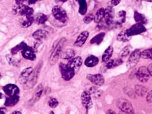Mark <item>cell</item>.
I'll use <instances>...</instances> for the list:
<instances>
[{"label": "cell", "instance_id": "1", "mask_svg": "<svg viewBox=\"0 0 152 114\" xmlns=\"http://www.w3.org/2000/svg\"><path fill=\"white\" fill-rule=\"evenodd\" d=\"M52 13L54 17L61 23H66L68 21V18L65 10L59 5H56L52 8Z\"/></svg>", "mask_w": 152, "mask_h": 114}, {"label": "cell", "instance_id": "2", "mask_svg": "<svg viewBox=\"0 0 152 114\" xmlns=\"http://www.w3.org/2000/svg\"><path fill=\"white\" fill-rule=\"evenodd\" d=\"M64 40H63V39H61V41H60V42L54 48L53 50L52 53H51V55L49 59V63L51 65H55L58 60L60 57H61V54H62V44L64 42Z\"/></svg>", "mask_w": 152, "mask_h": 114}, {"label": "cell", "instance_id": "3", "mask_svg": "<svg viewBox=\"0 0 152 114\" xmlns=\"http://www.w3.org/2000/svg\"><path fill=\"white\" fill-rule=\"evenodd\" d=\"M60 69L62 78L66 81H70L75 74V71L69 67L67 64L61 63L60 65Z\"/></svg>", "mask_w": 152, "mask_h": 114}, {"label": "cell", "instance_id": "4", "mask_svg": "<svg viewBox=\"0 0 152 114\" xmlns=\"http://www.w3.org/2000/svg\"><path fill=\"white\" fill-rule=\"evenodd\" d=\"M117 105L124 113L125 114H135L133 107L126 99H119L117 102Z\"/></svg>", "mask_w": 152, "mask_h": 114}, {"label": "cell", "instance_id": "5", "mask_svg": "<svg viewBox=\"0 0 152 114\" xmlns=\"http://www.w3.org/2000/svg\"><path fill=\"white\" fill-rule=\"evenodd\" d=\"M141 52L139 49L135 50L131 53L126 63L128 68H133L137 65L141 58Z\"/></svg>", "mask_w": 152, "mask_h": 114}, {"label": "cell", "instance_id": "6", "mask_svg": "<svg viewBox=\"0 0 152 114\" xmlns=\"http://www.w3.org/2000/svg\"><path fill=\"white\" fill-rule=\"evenodd\" d=\"M150 76L148 68L145 66H141L138 69L136 73L137 79L141 83L147 82L149 79Z\"/></svg>", "mask_w": 152, "mask_h": 114}, {"label": "cell", "instance_id": "7", "mask_svg": "<svg viewBox=\"0 0 152 114\" xmlns=\"http://www.w3.org/2000/svg\"><path fill=\"white\" fill-rule=\"evenodd\" d=\"M146 30V28L142 24L137 23L136 24H134L131 26L129 29L126 30V32L129 36L132 37L133 36H136L143 33Z\"/></svg>", "mask_w": 152, "mask_h": 114}, {"label": "cell", "instance_id": "8", "mask_svg": "<svg viewBox=\"0 0 152 114\" xmlns=\"http://www.w3.org/2000/svg\"><path fill=\"white\" fill-rule=\"evenodd\" d=\"M114 18V11L113 8L109 7L105 9V17L102 21H104V25L109 26L112 25Z\"/></svg>", "mask_w": 152, "mask_h": 114}, {"label": "cell", "instance_id": "9", "mask_svg": "<svg viewBox=\"0 0 152 114\" xmlns=\"http://www.w3.org/2000/svg\"><path fill=\"white\" fill-rule=\"evenodd\" d=\"M15 11L17 13L23 16L27 15H33V9L23 4H17V6L14 8Z\"/></svg>", "mask_w": 152, "mask_h": 114}, {"label": "cell", "instance_id": "10", "mask_svg": "<svg viewBox=\"0 0 152 114\" xmlns=\"http://www.w3.org/2000/svg\"><path fill=\"white\" fill-rule=\"evenodd\" d=\"M82 104L87 110L91 109L93 106L91 95L88 91H84L81 96Z\"/></svg>", "mask_w": 152, "mask_h": 114}, {"label": "cell", "instance_id": "11", "mask_svg": "<svg viewBox=\"0 0 152 114\" xmlns=\"http://www.w3.org/2000/svg\"><path fill=\"white\" fill-rule=\"evenodd\" d=\"M3 90L9 97L18 95L20 92L18 87L13 84H9L3 87Z\"/></svg>", "mask_w": 152, "mask_h": 114}, {"label": "cell", "instance_id": "12", "mask_svg": "<svg viewBox=\"0 0 152 114\" xmlns=\"http://www.w3.org/2000/svg\"><path fill=\"white\" fill-rule=\"evenodd\" d=\"M87 79L89 81H91V83L98 86H102L105 82V79L104 76L99 74H95V75L89 74L87 76Z\"/></svg>", "mask_w": 152, "mask_h": 114}, {"label": "cell", "instance_id": "13", "mask_svg": "<svg viewBox=\"0 0 152 114\" xmlns=\"http://www.w3.org/2000/svg\"><path fill=\"white\" fill-rule=\"evenodd\" d=\"M33 71H34L33 69L31 67L24 69L22 71V73H21L19 78L20 83L23 84H26V82L29 80V78L31 77V75L32 74Z\"/></svg>", "mask_w": 152, "mask_h": 114}, {"label": "cell", "instance_id": "14", "mask_svg": "<svg viewBox=\"0 0 152 114\" xmlns=\"http://www.w3.org/2000/svg\"><path fill=\"white\" fill-rule=\"evenodd\" d=\"M83 64V60L80 57H77L73 58L72 60L69 61L67 64L69 67L73 68L75 71L78 70L81 66Z\"/></svg>", "mask_w": 152, "mask_h": 114}, {"label": "cell", "instance_id": "15", "mask_svg": "<svg viewBox=\"0 0 152 114\" xmlns=\"http://www.w3.org/2000/svg\"><path fill=\"white\" fill-rule=\"evenodd\" d=\"M23 57L29 60H34L36 59V55L33 49L27 46L23 50Z\"/></svg>", "mask_w": 152, "mask_h": 114}, {"label": "cell", "instance_id": "16", "mask_svg": "<svg viewBox=\"0 0 152 114\" xmlns=\"http://www.w3.org/2000/svg\"><path fill=\"white\" fill-rule=\"evenodd\" d=\"M89 37V33L86 31L82 32L77 38L75 45L77 47H81L84 45L86 39Z\"/></svg>", "mask_w": 152, "mask_h": 114}, {"label": "cell", "instance_id": "17", "mask_svg": "<svg viewBox=\"0 0 152 114\" xmlns=\"http://www.w3.org/2000/svg\"><path fill=\"white\" fill-rule=\"evenodd\" d=\"M38 70L33 71L32 74L31 75V77L29 78V80L25 84V86L26 89H30L31 87H33L36 83L37 82V78H38Z\"/></svg>", "mask_w": 152, "mask_h": 114}, {"label": "cell", "instance_id": "18", "mask_svg": "<svg viewBox=\"0 0 152 114\" xmlns=\"http://www.w3.org/2000/svg\"><path fill=\"white\" fill-rule=\"evenodd\" d=\"M34 21L33 15H25L21 20L20 25L23 28H28Z\"/></svg>", "mask_w": 152, "mask_h": 114}, {"label": "cell", "instance_id": "19", "mask_svg": "<svg viewBox=\"0 0 152 114\" xmlns=\"http://www.w3.org/2000/svg\"><path fill=\"white\" fill-rule=\"evenodd\" d=\"M49 33L46 30L39 29L38 30L36 31L33 34V37L36 40L41 41L43 39H45L48 36Z\"/></svg>", "mask_w": 152, "mask_h": 114}, {"label": "cell", "instance_id": "20", "mask_svg": "<svg viewBox=\"0 0 152 114\" xmlns=\"http://www.w3.org/2000/svg\"><path fill=\"white\" fill-rule=\"evenodd\" d=\"M99 58L95 56L91 55L88 57L85 61V65L88 68L95 66L99 63Z\"/></svg>", "mask_w": 152, "mask_h": 114}, {"label": "cell", "instance_id": "21", "mask_svg": "<svg viewBox=\"0 0 152 114\" xmlns=\"http://www.w3.org/2000/svg\"><path fill=\"white\" fill-rule=\"evenodd\" d=\"M113 52V48L112 46H109L106 50L104 52V53L102 55V60L104 62H107V61H109V60L110 59L111 57L112 56Z\"/></svg>", "mask_w": 152, "mask_h": 114}, {"label": "cell", "instance_id": "22", "mask_svg": "<svg viewBox=\"0 0 152 114\" xmlns=\"http://www.w3.org/2000/svg\"><path fill=\"white\" fill-rule=\"evenodd\" d=\"M18 101H19L18 95L10 96V97H9L8 98L6 99L5 105L8 107L13 106L18 102Z\"/></svg>", "mask_w": 152, "mask_h": 114}, {"label": "cell", "instance_id": "23", "mask_svg": "<svg viewBox=\"0 0 152 114\" xmlns=\"http://www.w3.org/2000/svg\"><path fill=\"white\" fill-rule=\"evenodd\" d=\"M134 20L136 21V23H141L142 25L146 24L148 22V20L144 15L138 13L137 11L134 12Z\"/></svg>", "mask_w": 152, "mask_h": 114}, {"label": "cell", "instance_id": "24", "mask_svg": "<svg viewBox=\"0 0 152 114\" xmlns=\"http://www.w3.org/2000/svg\"><path fill=\"white\" fill-rule=\"evenodd\" d=\"M34 21L38 25L44 24L48 20V17L43 13H38L34 17Z\"/></svg>", "mask_w": 152, "mask_h": 114}, {"label": "cell", "instance_id": "25", "mask_svg": "<svg viewBox=\"0 0 152 114\" xmlns=\"http://www.w3.org/2000/svg\"><path fill=\"white\" fill-rule=\"evenodd\" d=\"M75 56V52L72 49H68L62 52L61 57L65 60H72Z\"/></svg>", "mask_w": 152, "mask_h": 114}, {"label": "cell", "instance_id": "26", "mask_svg": "<svg viewBox=\"0 0 152 114\" xmlns=\"http://www.w3.org/2000/svg\"><path fill=\"white\" fill-rule=\"evenodd\" d=\"M105 17V9L104 8H101L97 12L94 16L95 23H100L104 18Z\"/></svg>", "mask_w": 152, "mask_h": 114}, {"label": "cell", "instance_id": "27", "mask_svg": "<svg viewBox=\"0 0 152 114\" xmlns=\"http://www.w3.org/2000/svg\"><path fill=\"white\" fill-rule=\"evenodd\" d=\"M105 34L104 33H100L95 37L91 39L90 41L91 44H96V45H99L102 41H103V39L105 37Z\"/></svg>", "mask_w": 152, "mask_h": 114}, {"label": "cell", "instance_id": "28", "mask_svg": "<svg viewBox=\"0 0 152 114\" xmlns=\"http://www.w3.org/2000/svg\"><path fill=\"white\" fill-rule=\"evenodd\" d=\"M148 88L141 85H136L135 86V91L137 95L140 97H144L148 92Z\"/></svg>", "mask_w": 152, "mask_h": 114}, {"label": "cell", "instance_id": "29", "mask_svg": "<svg viewBox=\"0 0 152 114\" xmlns=\"http://www.w3.org/2000/svg\"><path fill=\"white\" fill-rule=\"evenodd\" d=\"M79 4V13L81 15H85L87 11V4L86 0H76Z\"/></svg>", "mask_w": 152, "mask_h": 114}, {"label": "cell", "instance_id": "30", "mask_svg": "<svg viewBox=\"0 0 152 114\" xmlns=\"http://www.w3.org/2000/svg\"><path fill=\"white\" fill-rule=\"evenodd\" d=\"M131 37H130L128 35L126 30H124L122 31L118 35L117 39L119 41L125 42H128L130 39Z\"/></svg>", "mask_w": 152, "mask_h": 114}, {"label": "cell", "instance_id": "31", "mask_svg": "<svg viewBox=\"0 0 152 114\" xmlns=\"http://www.w3.org/2000/svg\"><path fill=\"white\" fill-rule=\"evenodd\" d=\"M117 25H121L122 23H125L126 20V12L124 10H121L117 14Z\"/></svg>", "mask_w": 152, "mask_h": 114}, {"label": "cell", "instance_id": "32", "mask_svg": "<svg viewBox=\"0 0 152 114\" xmlns=\"http://www.w3.org/2000/svg\"><path fill=\"white\" fill-rule=\"evenodd\" d=\"M28 46L27 45L24 43V42H21L20 44H18V45L15 46L14 48H13L11 50V53L13 55H15L20 50H23L25 47H26Z\"/></svg>", "mask_w": 152, "mask_h": 114}, {"label": "cell", "instance_id": "33", "mask_svg": "<svg viewBox=\"0 0 152 114\" xmlns=\"http://www.w3.org/2000/svg\"><path fill=\"white\" fill-rule=\"evenodd\" d=\"M141 57L144 59H149L152 60V48L145 50L141 52Z\"/></svg>", "mask_w": 152, "mask_h": 114}, {"label": "cell", "instance_id": "34", "mask_svg": "<svg viewBox=\"0 0 152 114\" xmlns=\"http://www.w3.org/2000/svg\"><path fill=\"white\" fill-rule=\"evenodd\" d=\"M89 93L91 94V95L95 98H99L101 95L100 91L99 90L98 88H97L96 87H92L91 88Z\"/></svg>", "mask_w": 152, "mask_h": 114}, {"label": "cell", "instance_id": "35", "mask_svg": "<svg viewBox=\"0 0 152 114\" xmlns=\"http://www.w3.org/2000/svg\"><path fill=\"white\" fill-rule=\"evenodd\" d=\"M130 53V46H125L121 52L120 53V56L121 57H126L128 55H129Z\"/></svg>", "mask_w": 152, "mask_h": 114}, {"label": "cell", "instance_id": "36", "mask_svg": "<svg viewBox=\"0 0 152 114\" xmlns=\"http://www.w3.org/2000/svg\"><path fill=\"white\" fill-rule=\"evenodd\" d=\"M48 105L51 108H56L58 105V100L55 98H52L50 99L48 102Z\"/></svg>", "mask_w": 152, "mask_h": 114}, {"label": "cell", "instance_id": "37", "mask_svg": "<svg viewBox=\"0 0 152 114\" xmlns=\"http://www.w3.org/2000/svg\"><path fill=\"white\" fill-rule=\"evenodd\" d=\"M94 20V17L92 14H88L86 16H85L84 18V22L85 23H91V21Z\"/></svg>", "mask_w": 152, "mask_h": 114}, {"label": "cell", "instance_id": "38", "mask_svg": "<svg viewBox=\"0 0 152 114\" xmlns=\"http://www.w3.org/2000/svg\"><path fill=\"white\" fill-rule=\"evenodd\" d=\"M39 89V88H38ZM43 92V89H42V86H41L40 88L39 89L38 91H37L36 93H35V95H34V99H35V101L37 100L38 99H39V98L41 97L42 94Z\"/></svg>", "mask_w": 152, "mask_h": 114}, {"label": "cell", "instance_id": "39", "mask_svg": "<svg viewBox=\"0 0 152 114\" xmlns=\"http://www.w3.org/2000/svg\"><path fill=\"white\" fill-rule=\"evenodd\" d=\"M122 63H123V61L121 59H117L115 60H114L113 68H115V67H117V66L121 65Z\"/></svg>", "mask_w": 152, "mask_h": 114}, {"label": "cell", "instance_id": "40", "mask_svg": "<svg viewBox=\"0 0 152 114\" xmlns=\"http://www.w3.org/2000/svg\"><path fill=\"white\" fill-rule=\"evenodd\" d=\"M146 101L149 103H152V90L149 91L146 96Z\"/></svg>", "mask_w": 152, "mask_h": 114}, {"label": "cell", "instance_id": "41", "mask_svg": "<svg viewBox=\"0 0 152 114\" xmlns=\"http://www.w3.org/2000/svg\"><path fill=\"white\" fill-rule=\"evenodd\" d=\"M113 63H114V60H109L107 62V65L106 67L107 68H113Z\"/></svg>", "mask_w": 152, "mask_h": 114}, {"label": "cell", "instance_id": "42", "mask_svg": "<svg viewBox=\"0 0 152 114\" xmlns=\"http://www.w3.org/2000/svg\"><path fill=\"white\" fill-rule=\"evenodd\" d=\"M120 2H121V0H112L111 4L113 6H117L120 3Z\"/></svg>", "mask_w": 152, "mask_h": 114}, {"label": "cell", "instance_id": "43", "mask_svg": "<svg viewBox=\"0 0 152 114\" xmlns=\"http://www.w3.org/2000/svg\"><path fill=\"white\" fill-rule=\"evenodd\" d=\"M40 1H42V0H26V2H28V4L31 5V4H34Z\"/></svg>", "mask_w": 152, "mask_h": 114}, {"label": "cell", "instance_id": "44", "mask_svg": "<svg viewBox=\"0 0 152 114\" xmlns=\"http://www.w3.org/2000/svg\"><path fill=\"white\" fill-rule=\"evenodd\" d=\"M148 69L149 73V74H150V76H152V63L150 64V65L148 66Z\"/></svg>", "mask_w": 152, "mask_h": 114}, {"label": "cell", "instance_id": "45", "mask_svg": "<svg viewBox=\"0 0 152 114\" xmlns=\"http://www.w3.org/2000/svg\"><path fill=\"white\" fill-rule=\"evenodd\" d=\"M26 1V0H15L16 4H23L24 1Z\"/></svg>", "mask_w": 152, "mask_h": 114}, {"label": "cell", "instance_id": "46", "mask_svg": "<svg viewBox=\"0 0 152 114\" xmlns=\"http://www.w3.org/2000/svg\"><path fill=\"white\" fill-rule=\"evenodd\" d=\"M107 114H115V113L113 111V110H108L107 111Z\"/></svg>", "mask_w": 152, "mask_h": 114}, {"label": "cell", "instance_id": "47", "mask_svg": "<svg viewBox=\"0 0 152 114\" xmlns=\"http://www.w3.org/2000/svg\"><path fill=\"white\" fill-rule=\"evenodd\" d=\"M21 114V112H20V111H15V112H13V114Z\"/></svg>", "mask_w": 152, "mask_h": 114}, {"label": "cell", "instance_id": "48", "mask_svg": "<svg viewBox=\"0 0 152 114\" xmlns=\"http://www.w3.org/2000/svg\"><path fill=\"white\" fill-rule=\"evenodd\" d=\"M142 1H147V2H152V0H142Z\"/></svg>", "mask_w": 152, "mask_h": 114}, {"label": "cell", "instance_id": "49", "mask_svg": "<svg viewBox=\"0 0 152 114\" xmlns=\"http://www.w3.org/2000/svg\"><path fill=\"white\" fill-rule=\"evenodd\" d=\"M60 1H61V2H66L67 0H59Z\"/></svg>", "mask_w": 152, "mask_h": 114}, {"label": "cell", "instance_id": "50", "mask_svg": "<svg viewBox=\"0 0 152 114\" xmlns=\"http://www.w3.org/2000/svg\"><path fill=\"white\" fill-rule=\"evenodd\" d=\"M50 114H54V113L53 111H51Z\"/></svg>", "mask_w": 152, "mask_h": 114}]
</instances>
